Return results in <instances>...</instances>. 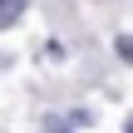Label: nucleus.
I'll use <instances>...</instances> for the list:
<instances>
[{
  "label": "nucleus",
  "mask_w": 133,
  "mask_h": 133,
  "mask_svg": "<svg viewBox=\"0 0 133 133\" xmlns=\"http://www.w3.org/2000/svg\"><path fill=\"white\" fill-rule=\"evenodd\" d=\"M123 133H133V118H128V123H123Z\"/></svg>",
  "instance_id": "obj_3"
},
{
  "label": "nucleus",
  "mask_w": 133,
  "mask_h": 133,
  "mask_svg": "<svg viewBox=\"0 0 133 133\" xmlns=\"http://www.w3.org/2000/svg\"><path fill=\"white\" fill-rule=\"evenodd\" d=\"M25 5H30V0H0V35H5L10 25H20V15H25Z\"/></svg>",
  "instance_id": "obj_1"
},
{
  "label": "nucleus",
  "mask_w": 133,
  "mask_h": 133,
  "mask_svg": "<svg viewBox=\"0 0 133 133\" xmlns=\"http://www.w3.org/2000/svg\"><path fill=\"white\" fill-rule=\"evenodd\" d=\"M114 49H118V59H123V64H133V35H118V39H114Z\"/></svg>",
  "instance_id": "obj_2"
},
{
  "label": "nucleus",
  "mask_w": 133,
  "mask_h": 133,
  "mask_svg": "<svg viewBox=\"0 0 133 133\" xmlns=\"http://www.w3.org/2000/svg\"><path fill=\"white\" fill-rule=\"evenodd\" d=\"M59 133H64V128H59Z\"/></svg>",
  "instance_id": "obj_4"
}]
</instances>
